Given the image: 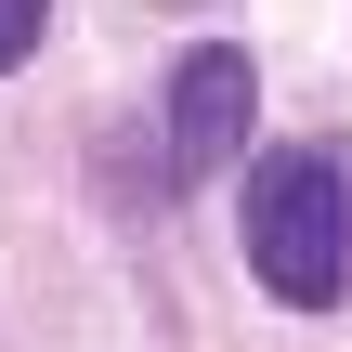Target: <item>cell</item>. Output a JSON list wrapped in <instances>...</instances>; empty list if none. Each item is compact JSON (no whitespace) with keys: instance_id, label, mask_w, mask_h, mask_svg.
<instances>
[{"instance_id":"cell-1","label":"cell","mask_w":352,"mask_h":352,"mask_svg":"<svg viewBox=\"0 0 352 352\" xmlns=\"http://www.w3.org/2000/svg\"><path fill=\"white\" fill-rule=\"evenodd\" d=\"M248 261L287 314H327L352 287V170L327 144H287L248 170Z\"/></svg>"},{"instance_id":"cell-2","label":"cell","mask_w":352,"mask_h":352,"mask_svg":"<svg viewBox=\"0 0 352 352\" xmlns=\"http://www.w3.org/2000/svg\"><path fill=\"white\" fill-rule=\"evenodd\" d=\"M248 118H261V65H248L235 39H196V52H183V78H170V183L235 170Z\"/></svg>"},{"instance_id":"cell-3","label":"cell","mask_w":352,"mask_h":352,"mask_svg":"<svg viewBox=\"0 0 352 352\" xmlns=\"http://www.w3.org/2000/svg\"><path fill=\"white\" fill-rule=\"evenodd\" d=\"M39 52V0H0V65H26Z\"/></svg>"}]
</instances>
